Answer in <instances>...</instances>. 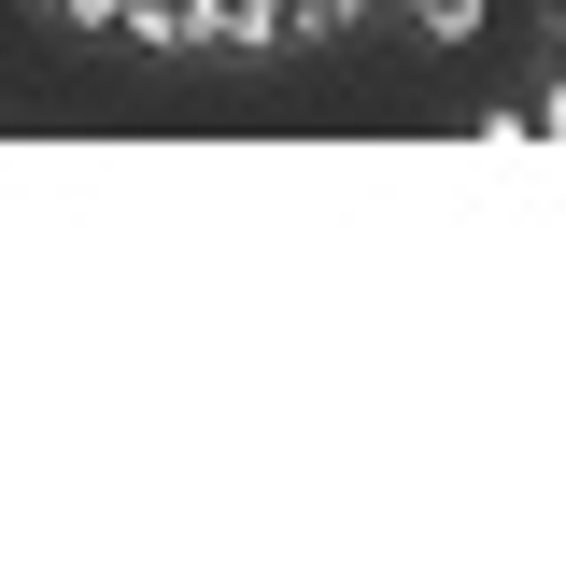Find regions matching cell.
<instances>
[{
  "instance_id": "7a4b0ae2",
  "label": "cell",
  "mask_w": 566,
  "mask_h": 566,
  "mask_svg": "<svg viewBox=\"0 0 566 566\" xmlns=\"http://www.w3.org/2000/svg\"><path fill=\"white\" fill-rule=\"evenodd\" d=\"M354 14H368V0H255V57H270V43H326Z\"/></svg>"
},
{
  "instance_id": "3957f363",
  "label": "cell",
  "mask_w": 566,
  "mask_h": 566,
  "mask_svg": "<svg viewBox=\"0 0 566 566\" xmlns=\"http://www.w3.org/2000/svg\"><path fill=\"white\" fill-rule=\"evenodd\" d=\"M43 14H57V29H114V0H43Z\"/></svg>"
},
{
  "instance_id": "6da1fadb",
  "label": "cell",
  "mask_w": 566,
  "mask_h": 566,
  "mask_svg": "<svg viewBox=\"0 0 566 566\" xmlns=\"http://www.w3.org/2000/svg\"><path fill=\"white\" fill-rule=\"evenodd\" d=\"M114 29L156 57H212V0H114Z\"/></svg>"
}]
</instances>
